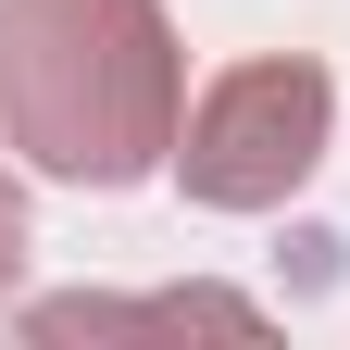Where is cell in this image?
<instances>
[{
	"mask_svg": "<svg viewBox=\"0 0 350 350\" xmlns=\"http://www.w3.org/2000/svg\"><path fill=\"white\" fill-rule=\"evenodd\" d=\"M325 125H338L325 63H300V51L226 63L188 100V125H175V188H188L200 213H275L300 175L325 163Z\"/></svg>",
	"mask_w": 350,
	"mask_h": 350,
	"instance_id": "2",
	"label": "cell"
},
{
	"mask_svg": "<svg viewBox=\"0 0 350 350\" xmlns=\"http://www.w3.org/2000/svg\"><path fill=\"white\" fill-rule=\"evenodd\" d=\"M188 51L163 0H0V138L63 188H138L175 163Z\"/></svg>",
	"mask_w": 350,
	"mask_h": 350,
	"instance_id": "1",
	"label": "cell"
},
{
	"mask_svg": "<svg viewBox=\"0 0 350 350\" xmlns=\"http://www.w3.org/2000/svg\"><path fill=\"white\" fill-rule=\"evenodd\" d=\"M13 275H25V188L0 175V288H13Z\"/></svg>",
	"mask_w": 350,
	"mask_h": 350,
	"instance_id": "3",
	"label": "cell"
}]
</instances>
